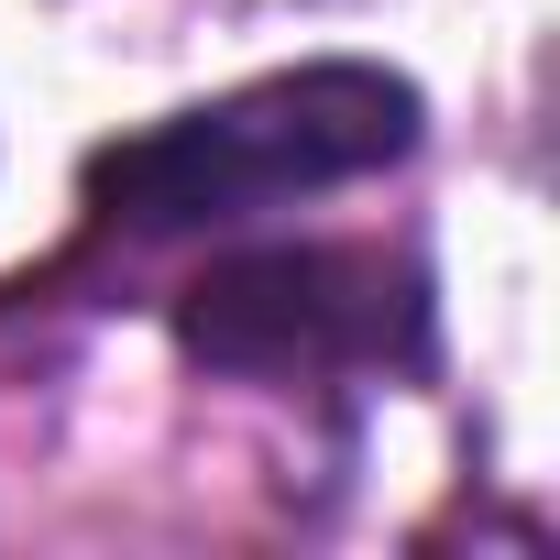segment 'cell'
Listing matches in <instances>:
<instances>
[{"label":"cell","mask_w":560,"mask_h":560,"mask_svg":"<svg viewBox=\"0 0 560 560\" xmlns=\"http://www.w3.org/2000/svg\"><path fill=\"white\" fill-rule=\"evenodd\" d=\"M418 143V89L385 67H287V78H253L209 110H176L132 143L89 154V209L121 242H176V231H231L264 220L308 187L374 176Z\"/></svg>","instance_id":"1"},{"label":"cell","mask_w":560,"mask_h":560,"mask_svg":"<svg viewBox=\"0 0 560 560\" xmlns=\"http://www.w3.org/2000/svg\"><path fill=\"white\" fill-rule=\"evenodd\" d=\"M176 341L242 385L407 374L429 363V275L385 242H275L231 253L176 298Z\"/></svg>","instance_id":"2"}]
</instances>
